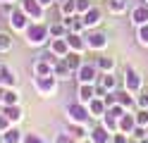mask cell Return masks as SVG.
I'll list each match as a JSON object with an SVG mask.
<instances>
[{"instance_id": "obj_5", "label": "cell", "mask_w": 148, "mask_h": 143, "mask_svg": "<svg viewBox=\"0 0 148 143\" xmlns=\"http://www.w3.org/2000/svg\"><path fill=\"white\" fill-rule=\"evenodd\" d=\"M7 22H10L12 34H24V31H26V26L31 24V19H29V14H26L19 5H17V7L12 10V14L7 17Z\"/></svg>"}, {"instance_id": "obj_17", "label": "cell", "mask_w": 148, "mask_h": 143, "mask_svg": "<svg viewBox=\"0 0 148 143\" xmlns=\"http://www.w3.org/2000/svg\"><path fill=\"white\" fill-rule=\"evenodd\" d=\"M53 74L58 76L60 81H69L74 72H72V67L67 64V60H64V57H62V60H58V62H55V67H53Z\"/></svg>"}, {"instance_id": "obj_2", "label": "cell", "mask_w": 148, "mask_h": 143, "mask_svg": "<svg viewBox=\"0 0 148 143\" xmlns=\"http://www.w3.org/2000/svg\"><path fill=\"white\" fill-rule=\"evenodd\" d=\"M34 88L41 98H55L60 88V79L55 74H45V76H34Z\"/></svg>"}, {"instance_id": "obj_7", "label": "cell", "mask_w": 148, "mask_h": 143, "mask_svg": "<svg viewBox=\"0 0 148 143\" xmlns=\"http://www.w3.org/2000/svg\"><path fill=\"white\" fill-rule=\"evenodd\" d=\"M19 7L29 14L31 22H43L45 19V7L38 3V0H19Z\"/></svg>"}, {"instance_id": "obj_39", "label": "cell", "mask_w": 148, "mask_h": 143, "mask_svg": "<svg viewBox=\"0 0 148 143\" xmlns=\"http://www.w3.org/2000/svg\"><path fill=\"white\" fill-rule=\"evenodd\" d=\"M53 143H77V141L69 136V131H60L58 136H55V141H53Z\"/></svg>"}, {"instance_id": "obj_21", "label": "cell", "mask_w": 148, "mask_h": 143, "mask_svg": "<svg viewBox=\"0 0 148 143\" xmlns=\"http://www.w3.org/2000/svg\"><path fill=\"white\" fill-rule=\"evenodd\" d=\"M96 67L100 69V74L115 72L117 69V60H115V57H110V55H100V57H96Z\"/></svg>"}, {"instance_id": "obj_34", "label": "cell", "mask_w": 148, "mask_h": 143, "mask_svg": "<svg viewBox=\"0 0 148 143\" xmlns=\"http://www.w3.org/2000/svg\"><path fill=\"white\" fill-rule=\"evenodd\" d=\"M22 143H48L41 133H36V131H26L24 136H22Z\"/></svg>"}, {"instance_id": "obj_20", "label": "cell", "mask_w": 148, "mask_h": 143, "mask_svg": "<svg viewBox=\"0 0 148 143\" xmlns=\"http://www.w3.org/2000/svg\"><path fill=\"white\" fill-rule=\"evenodd\" d=\"M115 93H117V103L122 105V107H127V110H134L136 107V95L134 93H129L127 88H117Z\"/></svg>"}, {"instance_id": "obj_24", "label": "cell", "mask_w": 148, "mask_h": 143, "mask_svg": "<svg viewBox=\"0 0 148 143\" xmlns=\"http://www.w3.org/2000/svg\"><path fill=\"white\" fill-rule=\"evenodd\" d=\"M53 62L43 60V57H38V60L34 62V76H45V74H53Z\"/></svg>"}, {"instance_id": "obj_52", "label": "cell", "mask_w": 148, "mask_h": 143, "mask_svg": "<svg viewBox=\"0 0 148 143\" xmlns=\"http://www.w3.org/2000/svg\"><path fill=\"white\" fill-rule=\"evenodd\" d=\"M88 143H91V141H88Z\"/></svg>"}, {"instance_id": "obj_49", "label": "cell", "mask_w": 148, "mask_h": 143, "mask_svg": "<svg viewBox=\"0 0 148 143\" xmlns=\"http://www.w3.org/2000/svg\"><path fill=\"white\" fill-rule=\"evenodd\" d=\"M0 143H3V133H0Z\"/></svg>"}, {"instance_id": "obj_11", "label": "cell", "mask_w": 148, "mask_h": 143, "mask_svg": "<svg viewBox=\"0 0 148 143\" xmlns=\"http://www.w3.org/2000/svg\"><path fill=\"white\" fill-rule=\"evenodd\" d=\"M81 19H84V24H86V29L91 31V29H96V26H100V22H103V10L100 7H91L88 12H84L81 14Z\"/></svg>"}, {"instance_id": "obj_1", "label": "cell", "mask_w": 148, "mask_h": 143, "mask_svg": "<svg viewBox=\"0 0 148 143\" xmlns=\"http://www.w3.org/2000/svg\"><path fill=\"white\" fill-rule=\"evenodd\" d=\"M24 41L31 48H43L50 43V26L45 22H31L24 31Z\"/></svg>"}, {"instance_id": "obj_37", "label": "cell", "mask_w": 148, "mask_h": 143, "mask_svg": "<svg viewBox=\"0 0 148 143\" xmlns=\"http://www.w3.org/2000/svg\"><path fill=\"white\" fill-rule=\"evenodd\" d=\"M127 112V107H122V105H112V107H108V114H110V117H115V119H119V117H122V114Z\"/></svg>"}, {"instance_id": "obj_27", "label": "cell", "mask_w": 148, "mask_h": 143, "mask_svg": "<svg viewBox=\"0 0 148 143\" xmlns=\"http://www.w3.org/2000/svg\"><path fill=\"white\" fill-rule=\"evenodd\" d=\"M48 26H50V38H64L69 34V29L64 26L62 22H50Z\"/></svg>"}, {"instance_id": "obj_35", "label": "cell", "mask_w": 148, "mask_h": 143, "mask_svg": "<svg viewBox=\"0 0 148 143\" xmlns=\"http://www.w3.org/2000/svg\"><path fill=\"white\" fill-rule=\"evenodd\" d=\"M136 110H148V93L141 91L136 95Z\"/></svg>"}, {"instance_id": "obj_47", "label": "cell", "mask_w": 148, "mask_h": 143, "mask_svg": "<svg viewBox=\"0 0 148 143\" xmlns=\"http://www.w3.org/2000/svg\"><path fill=\"white\" fill-rule=\"evenodd\" d=\"M136 143H148V136H146V138H141V141H136Z\"/></svg>"}, {"instance_id": "obj_41", "label": "cell", "mask_w": 148, "mask_h": 143, "mask_svg": "<svg viewBox=\"0 0 148 143\" xmlns=\"http://www.w3.org/2000/svg\"><path fill=\"white\" fill-rule=\"evenodd\" d=\"M129 133H124V131H117V133H112V141L110 143H129Z\"/></svg>"}, {"instance_id": "obj_46", "label": "cell", "mask_w": 148, "mask_h": 143, "mask_svg": "<svg viewBox=\"0 0 148 143\" xmlns=\"http://www.w3.org/2000/svg\"><path fill=\"white\" fill-rule=\"evenodd\" d=\"M5 3H17L19 5V0H0V5H5Z\"/></svg>"}, {"instance_id": "obj_12", "label": "cell", "mask_w": 148, "mask_h": 143, "mask_svg": "<svg viewBox=\"0 0 148 143\" xmlns=\"http://www.w3.org/2000/svg\"><path fill=\"white\" fill-rule=\"evenodd\" d=\"M48 50L55 55V57H67L69 55V43H67V38H50V43H48Z\"/></svg>"}, {"instance_id": "obj_25", "label": "cell", "mask_w": 148, "mask_h": 143, "mask_svg": "<svg viewBox=\"0 0 148 143\" xmlns=\"http://www.w3.org/2000/svg\"><path fill=\"white\" fill-rule=\"evenodd\" d=\"M129 10V0H108V12L110 14H124Z\"/></svg>"}, {"instance_id": "obj_18", "label": "cell", "mask_w": 148, "mask_h": 143, "mask_svg": "<svg viewBox=\"0 0 148 143\" xmlns=\"http://www.w3.org/2000/svg\"><path fill=\"white\" fill-rule=\"evenodd\" d=\"M88 141L91 143H110V141H112V133H110L103 124H98V127L91 129V138Z\"/></svg>"}, {"instance_id": "obj_3", "label": "cell", "mask_w": 148, "mask_h": 143, "mask_svg": "<svg viewBox=\"0 0 148 143\" xmlns=\"http://www.w3.org/2000/svg\"><path fill=\"white\" fill-rule=\"evenodd\" d=\"M64 117H67V122L72 124H88L91 119V112H88V105L74 100V103H67L64 105Z\"/></svg>"}, {"instance_id": "obj_16", "label": "cell", "mask_w": 148, "mask_h": 143, "mask_svg": "<svg viewBox=\"0 0 148 143\" xmlns=\"http://www.w3.org/2000/svg\"><path fill=\"white\" fill-rule=\"evenodd\" d=\"M134 129H136V112L127 110L122 117H119V131H124V133H129V136H132Z\"/></svg>"}, {"instance_id": "obj_8", "label": "cell", "mask_w": 148, "mask_h": 143, "mask_svg": "<svg viewBox=\"0 0 148 143\" xmlns=\"http://www.w3.org/2000/svg\"><path fill=\"white\" fill-rule=\"evenodd\" d=\"M108 43H110V38H108L105 31H93V29H91L88 36H86V45H88V50H93V53H103L108 48Z\"/></svg>"}, {"instance_id": "obj_42", "label": "cell", "mask_w": 148, "mask_h": 143, "mask_svg": "<svg viewBox=\"0 0 148 143\" xmlns=\"http://www.w3.org/2000/svg\"><path fill=\"white\" fill-rule=\"evenodd\" d=\"M10 127H12V122L7 119V114H5L3 110H0V133H3V131H7Z\"/></svg>"}, {"instance_id": "obj_13", "label": "cell", "mask_w": 148, "mask_h": 143, "mask_svg": "<svg viewBox=\"0 0 148 143\" xmlns=\"http://www.w3.org/2000/svg\"><path fill=\"white\" fill-rule=\"evenodd\" d=\"M129 17H132V24H134V26L148 24V5H141V3H138L136 7L129 10Z\"/></svg>"}, {"instance_id": "obj_32", "label": "cell", "mask_w": 148, "mask_h": 143, "mask_svg": "<svg viewBox=\"0 0 148 143\" xmlns=\"http://www.w3.org/2000/svg\"><path fill=\"white\" fill-rule=\"evenodd\" d=\"M100 124L110 131V133H117L119 131V119H115V117H110V114H105L103 119H100Z\"/></svg>"}, {"instance_id": "obj_38", "label": "cell", "mask_w": 148, "mask_h": 143, "mask_svg": "<svg viewBox=\"0 0 148 143\" xmlns=\"http://www.w3.org/2000/svg\"><path fill=\"white\" fill-rule=\"evenodd\" d=\"M136 124L148 129V110H136Z\"/></svg>"}, {"instance_id": "obj_15", "label": "cell", "mask_w": 148, "mask_h": 143, "mask_svg": "<svg viewBox=\"0 0 148 143\" xmlns=\"http://www.w3.org/2000/svg\"><path fill=\"white\" fill-rule=\"evenodd\" d=\"M93 98H96V83H79V88H77V100L84 103V105H88Z\"/></svg>"}, {"instance_id": "obj_43", "label": "cell", "mask_w": 148, "mask_h": 143, "mask_svg": "<svg viewBox=\"0 0 148 143\" xmlns=\"http://www.w3.org/2000/svg\"><path fill=\"white\" fill-rule=\"evenodd\" d=\"M103 103L108 105V107H112V105H117V93H115V91H110V93L105 95V98H103Z\"/></svg>"}, {"instance_id": "obj_30", "label": "cell", "mask_w": 148, "mask_h": 143, "mask_svg": "<svg viewBox=\"0 0 148 143\" xmlns=\"http://www.w3.org/2000/svg\"><path fill=\"white\" fill-rule=\"evenodd\" d=\"M100 83L105 86L108 91H117V76H115V72H108V74H100V79H98Z\"/></svg>"}, {"instance_id": "obj_4", "label": "cell", "mask_w": 148, "mask_h": 143, "mask_svg": "<svg viewBox=\"0 0 148 143\" xmlns=\"http://www.w3.org/2000/svg\"><path fill=\"white\" fill-rule=\"evenodd\" d=\"M122 83H124V88H127L129 93H134V95H138V93L143 91V76H141V72H138L136 67H132V64L124 67Z\"/></svg>"}, {"instance_id": "obj_28", "label": "cell", "mask_w": 148, "mask_h": 143, "mask_svg": "<svg viewBox=\"0 0 148 143\" xmlns=\"http://www.w3.org/2000/svg\"><path fill=\"white\" fill-rule=\"evenodd\" d=\"M64 60H67V64L72 67V72H74V74H77V69H79V67H81V64L86 62V60H84V55H81V53H72V50H69V55L64 57Z\"/></svg>"}, {"instance_id": "obj_26", "label": "cell", "mask_w": 148, "mask_h": 143, "mask_svg": "<svg viewBox=\"0 0 148 143\" xmlns=\"http://www.w3.org/2000/svg\"><path fill=\"white\" fill-rule=\"evenodd\" d=\"M12 48H14L12 31H0V53H10Z\"/></svg>"}, {"instance_id": "obj_45", "label": "cell", "mask_w": 148, "mask_h": 143, "mask_svg": "<svg viewBox=\"0 0 148 143\" xmlns=\"http://www.w3.org/2000/svg\"><path fill=\"white\" fill-rule=\"evenodd\" d=\"M3 98H5V86H0V110H3V105H5Z\"/></svg>"}, {"instance_id": "obj_22", "label": "cell", "mask_w": 148, "mask_h": 143, "mask_svg": "<svg viewBox=\"0 0 148 143\" xmlns=\"http://www.w3.org/2000/svg\"><path fill=\"white\" fill-rule=\"evenodd\" d=\"M3 112L7 114V119H10L12 124H19L24 119V110H22V105H5Z\"/></svg>"}, {"instance_id": "obj_6", "label": "cell", "mask_w": 148, "mask_h": 143, "mask_svg": "<svg viewBox=\"0 0 148 143\" xmlns=\"http://www.w3.org/2000/svg\"><path fill=\"white\" fill-rule=\"evenodd\" d=\"M74 79H77L79 83H96V81L100 79V69L96 67V62H84V64L77 69Z\"/></svg>"}, {"instance_id": "obj_23", "label": "cell", "mask_w": 148, "mask_h": 143, "mask_svg": "<svg viewBox=\"0 0 148 143\" xmlns=\"http://www.w3.org/2000/svg\"><path fill=\"white\" fill-rule=\"evenodd\" d=\"M22 136H24V131H19V127L12 124L7 131H3V143H22Z\"/></svg>"}, {"instance_id": "obj_19", "label": "cell", "mask_w": 148, "mask_h": 143, "mask_svg": "<svg viewBox=\"0 0 148 143\" xmlns=\"http://www.w3.org/2000/svg\"><path fill=\"white\" fill-rule=\"evenodd\" d=\"M88 112H91V117L93 119H103L105 114H108V105L103 103V98H93L88 103Z\"/></svg>"}, {"instance_id": "obj_51", "label": "cell", "mask_w": 148, "mask_h": 143, "mask_svg": "<svg viewBox=\"0 0 148 143\" xmlns=\"http://www.w3.org/2000/svg\"><path fill=\"white\" fill-rule=\"evenodd\" d=\"M0 69H3V64H0Z\"/></svg>"}, {"instance_id": "obj_48", "label": "cell", "mask_w": 148, "mask_h": 143, "mask_svg": "<svg viewBox=\"0 0 148 143\" xmlns=\"http://www.w3.org/2000/svg\"><path fill=\"white\" fill-rule=\"evenodd\" d=\"M141 5H148V0H141Z\"/></svg>"}, {"instance_id": "obj_33", "label": "cell", "mask_w": 148, "mask_h": 143, "mask_svg": "<svg viewBox=\"0 0 148 143\" xmlns=\"http://www.w3.org/2000/svg\"><path fill=\"white\" fill-rule=\"evenodd\" d=\"M136 41H138V45L148 48V24H143V26H136Z\"/></svg>"}, {"instance_id": "obj_44", "label": "cell", "mask_w": 148, "mask_h": 143, "mask_svg": "<svg viewBox=\"0 0 148 143\" xmlns=\"http://www.w3.org/2000/svg\"><path fill=\"white\" fill-rule=\"evenodd\" d=\"M38 3H41V5L45 7V10H50L53 5H58V0H38Z\"/></svg>"}, {"instance_id": "obj_14", "label": "cell", "mask_w": 148, "mask_h": 143, "mask_svg": "<svg viewBox=\"0 0 148 143\" xmlns=\"http://www.w3.org/2000/svg\"><path fill=\"white\" fill-rule=\"evenodd\" d=\"M0 81H3L5 88H17V83H19V76H17V72L12 69V67L3 64V69H0Z\"/></svg>"}, {"instance_id": "obj_9", "label": "cell", "mask_w": 148, "mask_h": 143, "mask_svg": "<svg viewBox=\"0 0 148 143\" xmlns=\"http://www.w3.org/2000/svg\"><path fill=\"white\" fill-rule=\"evenodd\" d=\"M64 38H67V43H69V50H72V53H81V55H84V53L88 50V45H86V36H84V34H72V31H69Z\"/></svg>"}, {"instance_id": "obj_36", "label": "cell", "mask_w": 148, "mask_h": 143, "mask_svg": "<svg viewBox=\"0 0 148 143\" xmlns=\"http://www.w3.org/2000/svg\"><path fill=\"white\" fill-rule=\"evenodd\" d=\"M93 7V0H77V14H84Z\"/></svg>"}, {"instance_id": "obj_40", "label": "cell", "mask_w": 148, "mask_h": 143, "mask_svg": "<svg viewBox=\"0 0 148 143\" xmlns=\"http://www.w3.org/2000/svg\"><path fill=\"white\" fill-rule=\"evenodd\" d=\"M146 136H148V129H146V127H138V124H136V129L132 131V138L141 141V138H146Z\"/></svg>"}, {"instance_id": "obj_29", "label": "cell", "mask_w": 148, "mask_h": 143, "mask_svg": "<svg viewBox=\"0 0 148 143\" xmlns=\"http://www.w3.org/2000/svg\"><path fill=\"white\" fill-rule=\"evenodd\" d=\"M58 7H60L62 17H74L77 14V0H64V3H60Z\"/></svg>"}, {"instance_id": "obj_31", "label": "cell", "mask_w": 148, "mask_h": 143, "mask_svg": "<svg viewBox=\"0 0 148 143\" xmlns=\"http://www.w3.org/2000/svg\"><path fill=\"white\" fill-rule=\"evenodd\" d=\"M5 105H19V91L17 88H5V98H3ZM3 105V107H5Z\"/></svg>"}, {"instance_id": "obj_50", "label": "cell", "mask_w": 148, "mask_h": 143, "mask_svg": "<svg viewBox=\"0 0 148 143\" xmlns=\"http://www.w3.org/2000/svg\"><path fill=\"white\" fill-rule=\"evenodd\" d=\"M60 3H64V0H58V5H60Z\"/></svg>"}, {"instance_id": "obj_10", "label": "cell", "mask_w": 148, "mask_h": 143, "mask_svg": "<svg viewBox=\"0 0 148 143\" xmlns=\"http://www.w3.org/2000/svg\"><path fill=\"white\" fill-rule=\"evenodd\" d=\"M69 136L77 141V143H86L91 138V129H88V124H72L69 122Z\"/></svg>"}]
</instances>
